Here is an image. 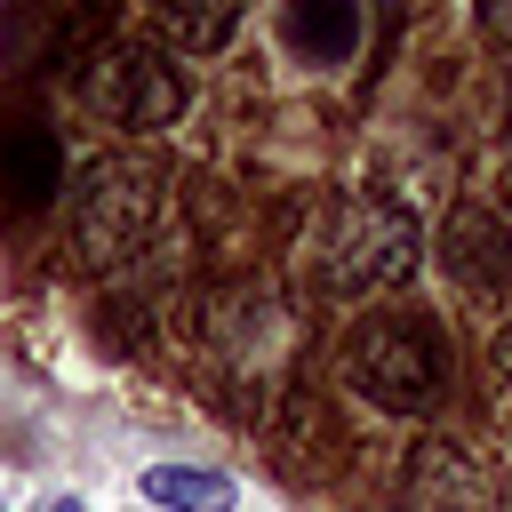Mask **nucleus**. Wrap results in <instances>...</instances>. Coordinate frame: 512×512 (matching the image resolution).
I'll return each mask as SVG.
<instances>
[{
	"label": "nucleus",
	"mask_w": 512,
	"mask_h": 512,
	"mask_svg": "<svg viewBox=\"0 0 512 512\" xmlns=\"http://www.w3.org/2000/svg\"><path fill=\"white\" fill-rule=\"evenodd\" d=\"M448 376H456V352L424 312H368L344 336V384L384 416H424L448 392Z\"/></svg>",
	"instance_id": "1"
},
{
	"label": "nucleus",
	"mask_w": 512,
	"mask_h": 512,
	"mask_svg": "<svg viewBox=\"0 0 512 512\" xmlns=\"http://www.w3.org/2000/svg\"><path fill=\"white\" fill-rule=\"evenodd\" d=\"M416 264V216L400 200H336L320 240H312V280L320 296H368L408 280Z\"/></svg>",
	"instance_id": "2"
},
{
	"label": "nucleus",
	"mask_w": 512,
	"mask_h": 512,
	"mask_svg": "<svg viewBox=\"0 0 512 512\" xmlns=\"http://www.w3.org/2000/svg\"><path fill=\"white\" fill-rule=\"evenodd\" d=\"M160 224V176L128 152H104L72 184V240L88 264H128Z\"/></svg>",
	"instance_id": "3"
},
{
	"label": "nucleus",
	"mask_w": 512,
	"mask_h": 512,
	"mask_svg": "<svg viewBox=\"0 0 512 512\" xmlns=\"http://www.w3.org/2000/svg\"><path fill=\"white\" fill-rule=\"evenodd\" d=\"M80 96L88 112H104L112 128H160L184 112V80L176 64H160L152 48H104L88 72H80Z\"/></svg>",
	"instance_id": "4"
},
{
	"label": "nucleus",
	"mask_w": 512,
	"mask_h": 512,
	"mask_svg": "<svg viewBox=\"0 0 512 512\" xmlns=\"http://www.w3.org/2000/svg\"><path fill=\"white\" fill-rule=\"evenodd\" d=\"M440 264L464 296H504L512 288V224L488 208H448L440 224Z\"/></svg>",
	"instance_id": "5"
},
{
	"label": "nucleus",
	"mask_w": 512,
	"mask_h": 512,
	"mask_svg": "<svg viewBox=\"0 0 512 512\" xmlns=\"http://www.w3.org/2000/svg\"><path fill=\"white\" fill-rule=\"evenodd\" d=\"M408 504H416V512H488L496 488H488V472L472 464V448L432 440V448L416 456V488H408Z\"/></svg>",
	"instance_id": "6"
},
{
	"label": "nucleus",
	"mask_w": 512,
	"mask_h": 512,
	"mask_svg": "<svg viewBox=\"0 0 512 512\" xmlns=\"http://www.w3.org/2000/svg\"><path fill=\"white\" fill-rule=\"evenodd\" d=\"M280 40L304 64H344L360 48V0H288L280 8Z\"/></svg>",
	"instance_id": "7"
},
{
	"label": "nucleus",
	"mask_w": 512,
	"mask_h": 512,
	"mask_svg": "<svg viewBox=\"0 0 512 512\" xmlns=\"http://www.w3.org/2000/svg\"><path fill=\"white\" fill-rule=\"evenodd\" d=\"M144 496L168 504V512H232V480L208 472V464H152L144 472Z\"/></svg>",
	"instance_id": "8"
},
{
	"label": "nucleus",
	"mask_w": 512,
	"mask_h": 512,
	"mask_svg": "<svg viewBox=\"0 0 512 512\" xmlns=\"http://www.w3.org/2000/svg\"><path fill=\"white\" fill-rule=\"evenodd\" d=\"M496 376H504V384H512V320H504V328H496Z\"/></svg>",
	"instance_id": "9"
},
{
	"label": "nucleus",
	"mask_w": 512,
	"mask_h": 512,
	"mask_svg": "<svg viewBox=\"0 0 512 512\" xmlns=\"http://www.w3.org/2000/svg\"><path fill=\"white\" fill-rule=\"evenodd\" d=\"M40 512H88V504H80V496H48Z\"/></svg>",
	"instance_id": "10"
},
{
	"label": "nucleus",
	"mask_w": 512,
	"mask_h": 512,
	"mask_svg": "<svg viewBox=\"0 0 512 512\" xmlns=\"http://www.w3.org/2000/svg\"><path fill=\"white\" fill-rule=\"evenodd\" d=\"M504 120H512V112H504Z\"/></svg>",
	"instance_id": "11"
}]
</instances>
